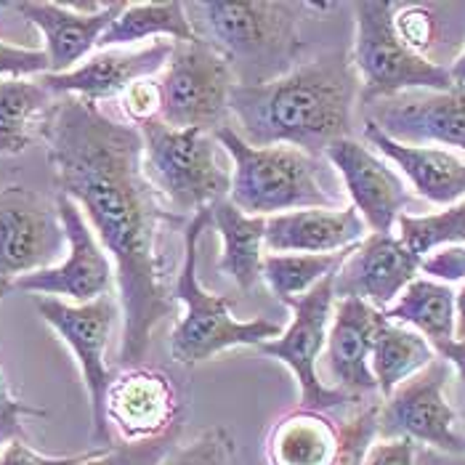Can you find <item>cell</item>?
<instances>
[{
	"label": "cell",
	"instance_id": "6da1fadb",
	"mask_svg": "<svg viewBox=\"0 0 465 465\" xmlns=\"http://www.w3.org/2000/svg\"><path fill=\"white\" fill-rule=\"evenodd\" d=\"M40 136L48 146L56 183L74 200L114 263L123 314L120 364L139 367L152 335L173 314L165 285L160 232L176 223L143 176L142 131L114 120L80 96H59L48 109Z\"/></svg>",
	"mask_w": 465,
	"mask_h": 465
},
{
	"label": "cell",
	"instance_id": "7a4b0ae2",
	"mask_svg": "<svg viewBox=\"0 0 465 465\" xmlns=\"http://www.w3.org/2000/svg\"><path fill=\"white\" fill-rule=\"evenodd\" d=\"M361 94L351 54L327 51L263 83H237L232 125L252 146H298L324 154L332 142L351 139L354 104Z\"/></svg>",
	"mask_w": 465,
	"mask_h": 465
},
{
	"label": "cell",
	"instance_id": "3957f363",
	"mask_svg": "<svg viewBox=\"0 0 465 465\" xmlns=\"http://www.w3.org/2000/svg\"><path fill=\"white\" fill-rule=\"evenodd\" d=\"M232 160L229 200L248 215H272L346 208L343 194L330 181V160L298 146H252L232 125L215 131Z\"/></svg>",
	"mask_w": 465,
	"mask_h": 465
},
{
	"label": "cell",
	"instance_id": "277c9868",
	"mask_svg": "<svg viewBox=\"0 0 465 465\" xmlns=\"http://www.w3.org/2000/svg\"><path fill=\"white\" fill-rule=\"evenodd\" d=\"M312 3L285 0H237V3H186L194 33L221 48L237 74V64L258 70L263 83L269 72L285 74L298 56V25Z\"/></svg>",
	"mask_w": 465,
	"mask_h": 465
},
{
	"label": "cell",
	"instance_id": "5b68a950",
	"mask_svg": "<svg viewBox=\"0 0 465 465\" xmlns=\"http://www.w3.org/2000/svg\"><path fill=\"white\" fill-rule=\"evenodd\" d=\"M211 226V208L189 218L183 229V258L176 274L173 298L183 303V317L171 332V357L179 364H200L229 349H258L266 341L282 335V327L266 317L237 320L232 301L208 292L197 277V258L203 232Z\"/></svg>",
	"mask_w": 465,
	"mask_h": 465
},
{
	"label": "cell",
	"instance_id": "8992f818",
	"mask_svg": "<svg viewBox=\"0 0 465 465\" xmlns=\"http://www.w3.org/2000/svg\"><path fill=\"white\" fill-rule=\"evenodd\" d=\"M143 139V176L176 215H194L232 194V160L215 134L171 128L152 120L139 128Z\"/></svg>",
	"mask_w": 465,
	"mask_h": 465
},
{
	"label": "cell",
	"instance_id": "52a82bcc",
	"mask_svg": "<svg viewBox=\"0 0 465 465\" xmlns=\"http://www.w3.org/2000/svg\"><path fill=\"white\" fill-rule=\"evenodd\" d=\"M396 3L361 0L354 3V51L351 64L359 74L364 104H375L407 91H450L455 88L450 67L410 51L394 30Z\"/></svg>",
	"mask_w": 465,
	"mask_h": 465
},
{
	"label": "cell",
	"instance_id": "ba28073f",
	"mask_svg": "<svg viewBox=\"0 0 465 465\" xmlns=\"http://www.w3.org/2000/svg\"><path fill=\"white\" fill-rule=\"evenodd\" d=\"M237 74L229 56L213 43L197 37L192 43H176L173 54L160 72L163 88V123L171 128H197L215 134L229 125L232 91Z\"/></svg>",
	"mask_w": 465,
	"mask_h": 465
},
{
	"label": "cell",
	"instance_id": "9c48e42d",
	"mask_svg": "<svg viewBox=\"0 0 465 465\" xmlns=\"http://www.w3.org/2000/svg\"><path fill=\"white\" fill-rule=\"evenodd\" d=\"M37 314L74 354L85 391L91 399V420L96 447H114L107 426V391L114 381L107 361V346L120 314V301L114 292L102 295L91 303H67L62 298L35 295Z\"/></svg>",
	"mask_w": 465,
	"mask_h": 465
},
{
	"label": "cell",
	"instance_id": "30bf717a",
	"mask_svg": "<svg viewBox=\"0 0 465 465\" xmlns=\"http://www.w3.org/2000/svg\"><path fill=\"white\" fill-rule=\"evenodd\" d=\"M335 301H338L335 298V274H330L314 290H309L306 295L287 303L292 317L282 330V335L274 341H266L255 349L266 357L282 361L292 372V378L298 383V394H301V407H306V410L332 412L346 404L361 401V399H351L332 386H324L320 372H317L320 357L327 346V330L332 322Z\"/></svg>",
	"mask_w": 465,
	"mask_h": 465
},
{
	"label": "cell",
	"instance_id": "8fae6325",
	"mask_svg": "<svg viewBox=\"0 0 465 465\" xmlns=\"http://www.w3.org/2000/svg\"><path fill=\"white\" fill-rule=\"evenodd\" d=\"M452 364L436 357L426 370L381 399L378 439H410L441 455H465L460 415L444 396Z\"/></svg>",
	"mask_w": 465,
	"mask_h": 465
},
{
	"label": "cell",
	"instance_id": "7c38bea8",
	"mask_svg": "<svg viewBox=\"0 0 465 465\" xmlns=\"http://www.w3.org/2000/svg\"><path fill=\"white\" fill-rule=\"evenodd\" d=\"M56 211L67 234V258L59 266L40 269L14 280L11 290H25L35 295L62 298L67 303H91L102 295H109L114 285V263L99 242L96 232L85 221L80 205L59 194Z\"/></svg>",
	"mask_w": 465,
	"mask_h": 465
},
{
	"label": "cell",
	"instance_id": "4fadbf2b",
	"mask_svg": "<svg viewBox=\"0 0 465 465\" xmlns=\"http://www.w3.org/2000/svg\"><path fill=\"white\" fill-rule=\"evenodd\" d=\"M67 251L56 205L25 186L0 189V282H11L51 263Z\"/></svg>",
	"mask_w": 465,
	"mask_h": 465
},
{
	"label": "cell",
	"instance_id": "5bb4252c",
	"mask_svg": "<svg viewBox=\"0 0 465 465\" xmlns=\"http://www.w3.org/2000/svg\"><path fill=\"white\" fill-rule=\"evenodd\" d=\"M367 123L389 139L415 146H439L460 152L465 160V88L407 91L370 104Z\"/></svg>",
	"mask_w": 465,
	"mask_h": 465
},
{
	"label": "cell",
	"instance_id": "9a60e30c",
	"mask_svg": "<svg viewBox=\"0 0 465 465\" xmlns=\"http://www.w3.org/2000/svg\"><path fill=\"white\" fill-rule=\"evenodd\" d=\"M107 426L125 444L154 441L181 430V399L173 381L154 367H125L107 391Z\"/></svg>",
	"mask_w": 465,
	"mask_h": 465
},
{
	"label": "cell",
	"instance_id": "2e32d148",
	"mask_svg": "<svg viewBox=\"0 0 465 465\" xmlns=\"http://www.w3.org/2000/svg\"><path fill=\"white\" fill-rule=\"evenodd\" d=\"M324 157L341 176L343 192L351 200L370 234L394 232L401 211L412 203V192L394 168L357 139H341L324 149Z\"/></svg>",
	"mask_w": 465,
	"mask_h": 465
},
{
	"label": "cell",
	"instance_id": "e0dca14e",
	"mask_svg": "<svg viewBox=\"0 0 465 465\" xmlns=\"http://www.w3.org/2000/svg\"><path fill=\"white\" fill-rule=\"evenodd\" d=\"M173 40H152L143 48H107L91 54L85 62H80L74 70L62 74H40V83L54 94V96H80L85 102H107L120 99L125 88L134 83L157 77L165 70L171 54H173Z\"/></svg>",
	"mask_w": 465,
	"mask_h": 465
},
{
	"label": "cell",
	"instance_id": "ac0fdd59",
	"mask_svg": "<svg viewBox=\"0 0 465 465\" xmlns=\"http://www.w3.org/2000/svg\"><path fill=\"white\" fill-rule=\"evenodd\" d=\"M128 3H104L99 11H80L74 3L51 0H25V3H0V8L16 11L30 25H35L45 40V56L51 72L62 74L74 70L91 56L102 35L114 25Z\"/></svg>",
	"mask_w": 465,
	"mask_h": 465
},
{
	"label": "cell",
	"instance_id": "d6986e66",
	"mask_svg": "<svg viewBox=\"0 0 465 465\" xmlns=\"http://www.w3.org/2000/svg\"><path fill=\"white\" fill-rule=\"evenodd\" d=\"M420 261L394 232L367 234L335 272V298H361L386 312L418 280Z\"/></svg>",
	"mask_w": 465,
	"mask_h": 465
},
{
	"label": "cell",
	"instance_id": "ffe728a7",
	"mask_svg": "<svg viewBox=\"0 0 465 465\" xmlns=\"http://www.w3.org/2000/svg\"><path fill=\"white\" fill-rule=\"evenodd\" d=\"M383 322L386 314L361 298L335 301L332 322L327 330V346H324V364L332 389L349 394L351 399L378 394L370 354H372L375 332Z\"/></svg>",
	"mask_w": 465,
	"mask_h": 465
},
{
	"label": "cell",
	"instance_id": "44dd1931",
	"mask_svg": "<svg viewBox=\"0 0 465 465\" xmlns=\"http://www.w3.org/2000/svg\"><path fill=\"white\" fill-rule=\"evenodd\" d=\"M364 139L394 163L418 197L444 208L465 200V160L460 154L439 146L399 143L372 123H364Z\"/></svg>",
	"mask_w": 465,
	"mask_h": 465
},
{
	"label": "cell",
	"instance_id": "7402d4cb",
	"mask_svg": "<svg viewBox=\"0 0 465 465\" xmlns=\"http://www.w3.org/2000/svg\"><path fill=\"white\" fill-rule=\"evenodd\" d=\"M364 218L351 208H312L266 218L269 252H341L367 237Z\"/></svg>",
	"mask_w": 465,
	"mask_h": 465
},
{
	"label": "cell",
	"instance_id": "603a6c76",
	"mask_svg": "<svg viewBox=\"0 0 465 465\" xmlns=\"http://www.w3.org/2000/svg\"><path fill=\"white\" fill-rule=\"evenodd\" d=\"M341 444V426L330 412L298 407L282 415L266 436L269 465H332Z\"/></svg>",
	"mask_w": 465,
	"mask_h": 465
},
{
	"label": "cell",
	"instance_id": "cb8c5ba5",
	"mask_svg": "<svg viewBox=\"0 0 465 465\" xmlns=\"http://www.w3.org/2000/svg\"><path fill=\"white\" fill-rule=\"evenodd\" d=\"M211 226L218 232L223 251L218 269L242 292L263 280L266 258V218L242 213L232 200H221L211 208Z\"/></svg>",
	"mask_w": 465,
	"mask_h": 465
},
{
	"label": "cell",
	"instance_id": "d4e9b609",
	"mask_svg": "<svg viewBox=\"0 0 465 465\" xmlns=\"http://www.w3.org/2000/svg\"><path fill=\"white\" fill-rule=\"evenodd\" d=\"M436 357H439L436 349L418 330L386 320L375 332L372 354H370V367L378 383V394L386 399L404 381L426 370Z\"/></svg>",
	"mask_w": 465,
	"mask_h": 465
},
{
	"label": "cell",
	"instance_id": "484cf974",
	"mask_svg": "<svg viewBox=\"0 0 465 465\" xmlns=\"http://www.w3.org/2000/svg\"><path fill=\"white\" fill-rule=\"evenodd\" d=\"M173 40V43H192L197 33L192 27L186 3H128L125 11L114 19V25L99 40V51L107 48H128L142 40Z\"/></svg>",
	"mask_w": 465,
	"mask_h": 465
},
{
	"label": "cell",
	"instance_id": "4316f807",
	"mask_svg": "<svg viewBox=\"0 0 465 465\" xmlns=\"http://www.w3.org/2000/svg\"><path fill=\"white\" fill-rule=\"evenodd\" d=\"M455 290L436 280H415L404 287V292L383 312L389 322L418 330L429 338L430 346L455 341Z\"/></svg>",
	"mask_w": 465,
	"mask_h": 465
},
{
	"label": "cell",
	"instance_id": "83f0119b",
	"mask_svg": "<svg viewBox=\"0 0 465 465\" xmlns=\"http://www.w3.org/2000/svg\"><path fill=\"white\" fill-rule=\"evenodd\" d=\"M51 107L54 94L40 77L0 80V157L27 149Z\"/></svg>",
	"mask_w": 465,
	"mask_h": 465
},
{
	"label": "cell",
	"instance_id": "f1b7e54d",
	"mask_svg": "<svg viewBox=\"0 0 465 465\" xmlns=\"http://www.w3.org/2000/svg\"><path fill=\"white\" fill-rule=\"evenodd\" d=\"M354 248L341 252H266L263 282L282 303H292L335 274Z\"/></svg>",
	"mask_w": 465,
	"mask_h": 465
},
{
	"label": "cell",
	"instance_id": "f546056e",
	"mask_svg": "<svg viewBox=\"0 0 465 465\" xmlns=\"http://www.w3.org/2000/svg\"><path fill=\"white\" fill-rule=\"evenodd\" d=\"M399 240L420 258L447 245H465V200L429 215L401 213L396 221Z\"/></svg>",
	"mask_w": 465,
	"mask_h": 465
},
{
	"label": "cell",
	"instance_id": "4dcf8cb0",
	"mask_svg": "<svg viewBox=\"0 0 465 465\" xmlns=\"http://www.w3.org/2000/svg\"><path fill=\"white\" fill-rule=\"evenodd\" d=\"M160 465H237V441L223 426H211L192 441L173 444Z\"/></svg>",
	"mask_w": 465,
	"mask_h": 465
},
{
	"label": "cell",
	"instance_id": "1f68e13d",
	"mask_svg": "<svg viewBox=\"0 0 465 465\" xmlns=\"http://www.w3.org/2000/svg\"><path fill=\"white\" fill-rule=\"evenodd\" d=\"M378 412L381 401L361 404L341 423V444L332 465H364L370 447L378 441Z\"/></svg>",
	"mask_w": 465,
	"mask_h": 465
},
{
	"label": "cell",
	"instance_id": "d6a6232c",
	"mask_svg": "<svg viewBox=\"0 0 465 465\" xmlns=\"http://www.w3.org/2000/svg\"><path fill=\"white\" fill-rule=\"evenodd\" d=\"M176 439L179 433L154 441H139V444H114L80 465H160L168 450L176 444Z\"/></svg>",
	"mask_w": 465,
	"mask_h": 465
},
{
	"label": "cell",
	"instance_id": "836d02e7",
	"mask_svg": "<svg viewBox=\"0 0 465 465\" xmlns=\"http://www.w3.org/2000/svg\"><path fill=\"white\" fill-rule=\"evenodd\" d=\"M120 109L125 114V123L142 128L152 120L163 117V88H160V74L146 77L134 83L120 94Z\"/></svg>",
	"mask_w": 465,
	"mask_h": 465
},
{
	"label": "cell",
	"instance_id": "e575fe53",
	"mask_svg": "<svg viewBox=\"0 0 465 465\" xmlns=\"http://www.w3.org/2000/svg\"><path fill=\"white\" fill-rule=\"evenodd\" d=\"M394 30L410 51L426 56V51L433 45V37H436V19L426 5H399L396 3Z\"/></svg>",
	"mask_w": 465,
	"mask_h": 465
},
{
	"label": "cell",
	"instance_id": "d590c367",
	"mask_svg": "<svg viewBox=\"0 0 465 465\" xmlns=\"http://www.w3.org/2000/svg\"><path fill=\"white\" fill-rule=\"evenodd\" d=\"M25 418H45V410L33 407L27 401H22L14 394L3 367H0V444L8 441H27L25 433Z\"/></svg>",
	"mask_w": 465,
	"mask_h": 465
},
{
	"label": "cell",
	"instance_id": "8d00e7d4",
	"mask_svg": "<svg viewBox=\"0 0 465 465\" xmlns=\"http://www.w3.org/2000/svg\"><path fill=\"white\" fill-rule=\"evenodd\" d=\"M51 64L45 51L40 48H22L0 40V80L5 77H40L48 74Z\"/></svg>",
	"mask_w": 465,
	"mask_h": 465
},
{
	"label": "cell",
	"instance_id": "74e56055",
	"mask_svg": "<svg viewBox=\"0 0 465 465\" xmlns=\"http://www.w3.org/2000/svg\"><path fill=\"white\" fill-rule=\"evenodd\" d=\"M102 450L109 447H94L83 455H64V458H54V455H40L27 441H8L0 447V465H80L83 460L99 455Z\"/></svg>",
	"mask_w": 465,
	"mask_h": 465
},
{
	"label": "cell",
	"instance_id": "f35d334b",
	"mask_svg": "<svg viewBox=\"0 0 465 465\" xmlns=\"http://www.w3.org/2000/svg\"><path fill=\"white\" fill-rule=\"evenodd\" d=\"M420 272L430 274L436 282H463L465 280V245L439 248L420 261Z\"/></svg>",
	"mask_w": 465,
	"mask_h": 465
},
{
	"label": "cell",
	"instance_id": "ab89813d",
	"mask_svg": "<svg viewBox=\"0 0 465 465\" xmlns=\"http://www.w3.org/2000/svg\"><path fill=\"white\" fill-rule=\"evenodd\" d=\"M364 465H418V444L410 439H378Z\"/></svg>",
	"mask_w": 465,
	"mask_h": 465
},
{
	"label": "cell",
	"instance_id": "60d3db41",
	"mask_svg": "<svg viewBox=\"0 0 465 465\" xmlns=\"http://www.w3.org/2000/svg\"><path fill=\"white\" fill-rule=\"evenodd\" d=\"M436 354L447 359L452 364V370L458 372V389H460V426L465 436V341H444L433 346Z\"/></svg>",
	"mask_w": 465,
	"mask_h": 465
},
{
	"label": "cell",
	"instance_id": "b9f144b4",
	"mask_svg": "<svg viewBox=\"0 0 465 465\" xmlns=\"http://www.w3.org/2000/svg\"><path fill=\"white\" fill-rule=\"evenodd\" d=\"M418 465H465V455H441V452H418Z\"/></svg>",
	"mask_w": 465,
	"mask_h": 465
},
{
	"label": "cell",
	"instance_id": "7bdbcfd3",
	"mask_svg": "<svg viewBox=\"0 0 465 465\" xmlns=\"http://www.w3.org/2000/svg\"><path fill=\"white\" fill-rule=\"evenodd\" d=\"M455 314H458V322H455V341H465V280L458 295H455Z\"/></svg>",
	"mask_w": 465,
	"mask_h": 465
},
{
	"label": "cell",
	"instance_id": "ee69618b",
	"mask_svg": "<svg viewBox=\"0 0 465 465\" xmlns=\"http://www.w3.org/2000/svg\"><path fill=\"white\" fill-rule=\"evenodd\" d=\"M450 74H452V83L455 85H460V88H465V48L463 54L452 62V67H450Z\"/></svg>",
	"mask_w": 465,
	"mask_h": 465
},
{
	"label": "cell",
	"instance_id": "f6af8a7d",
	"mask_svg": "<svg viewBox=\"0 0 465 465\" xmlns=\"http://www.w3.org/2000/svg\"><path fill=\"white\" fill-rule=\"evenodd\" d=\"M11 290V282H0V301L5 298V292Z\"/></svg>",
	"mask_w": 465,
	"mask_h": 465
},
{
	"label": "cell",
	"instance_id": "bcb514c9",
	"mask_svg": "<svg viewBox=\"0 0 465 465\" xmlns=\"http://www.w3.org/2000/svg\"><path fill=\"white\" fill-rule=\"evenodd\" d=\"M0 447H3V444H0Z\"/></svg>",
	"mask_w": 465,
	"mask_h": 465
}]
</instances>
